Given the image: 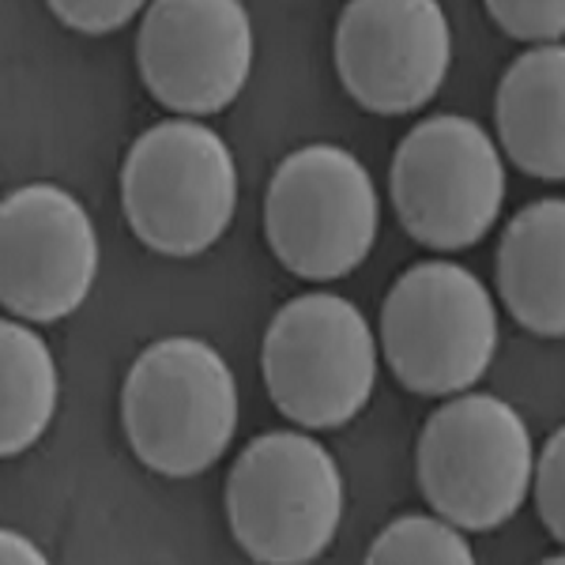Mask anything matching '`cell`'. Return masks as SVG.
I'll return each instance as SVG.
<instances>
[{
	"label": "cell",
	"mask_w": 565,
	"mask_h": 565,
	"mask_svg": "<svg viewBox=\"0 0 565 565\" xmlns=\"http://www.w3.org/2000/svg\"><path fill=\"white\" fill-rule=\"evenodd\" d=\"M452 68V26L434 0H354L335 23V72L370 114L423 109Z\"/></svg>",
	"instance_id": "30bf717a"
},
{
	"label": "cell",
	"mask_w": 565,
	"mask_h": 565,
	"mask_svg": "<svg viewBox=\"0 0 565 565\" xmlns=\"http://www.w3.org/2000/svg\"><path fill=\"white\" fill-rule=\"evenodd\" d=\"M0 452L20 457L42 441L61 399L57 362L31 324H0Z\"/></svg>",
	"instance_id": "5bb4252c"
},
{
	"label": "cell",
	"mask_w": 565,
	"mask_h": 565,
	"mask_svg": "<svg viewBox=\"0 0 565 565\" xmlns=\"http://www.w3.org/2000/svg\"><path fill=\"white\" fill-rule=\"evenodd\" d=\"M0 565H50V558L42 554L39 543H31L26 535L4 527L0 532Z\"/></svg>",
	"instance_id": "d6986e66"
},
{
	"label": "cell",
	"mask_w": 565,
	"mask_h": 565,
	"mask_svg": "<svg viewBox=\"0 0 565 565\" xmlns=\"http://www.w3.org/2000/svg\"><path fill=\"white\" fill-rule=\"evenodd\" d=\"M498 143L521 174L565 181V42L527 50L494 95Z\"/></svg>",
	"instance_id": "7c38bea8"
},
{
	"label": "cell",
	"mask_w": 565,
	"mask_h": 565,
	"mask_svg": "<svg viewBox=\"0 0 565 565\" xmlns=\"http://www.w3.org/2000/svg\"><path fill=\"white\" fill-rule=\"evenodd\" d=\"M487 12L509 39L532 42V50L565 39V0H490Z\"/></svg>",
	"instance_id": "2e32d148"
},
{
	"label": "cell",
	"mask_w": 565,
	"mask_h": 565,
	"mask_svg": "<svg viewBox=\"0 0 565 565\" xmlns=\"http://www.w3.org/2000/svg\"><path fill=\"white\" fill-rule=\"evenodd\" d=\"M143 87L189 121L218 114L253 72V23L238 0H159L136 34Z\"/></svg>",
	"instance_id": "8fae6325"
},
{
	"label": "cell",
	"mask_w": 565,
	"mask_h": 565,
	"mask_svg": "<svg viewBox=\"0 0 565 565\" xmlns=\"http://www.w3.org/2000/svg\"><path fill=\"white\" fill-rule=\"evenodd\" d=\"M381 351L415 396H463L494 362L498 306L463 264H412L381 302Z\"/></svg>",
	"instance_id": "5b68a950"
},
{
	"label": "cell",
	"mask_w": 565,
	"mask_h": 565,
	"mask_svg": "<svg viewBox=\"0 0 565 565\" xmlns=\"http://www.w3.org/2000/svg\"><path fill=\"white\" fill-rule=\"evenodd\" d=\"M121 204L132 234L148 249L196 257L234 223L238 162L204 121H159L125 154Z\"/></svg>",
	"instance_id": "277c9868"
},
{
	"label": "cell",
	"mask_w": 565,
	"mask_h": 565,
	"mask_svg": "<svg viewBox=\"0 0 565 565\" xmlns=\"http://www.w3.org/2000/svg\"><path fill=\"white\" fill-rule=\"evenodd\" d=\"M377 223V185L340 143H306L290 151L268 181V245L282 268L309 282L351 276L370 257Z\"/></svg>",
	"instance_id": "ba28073f"
},
{
	"label": "cell",
	"mask_w": 565,
	"mask_h": 565,
	"mask_svg": "<svg viewBox=\"0 0 565 565\" xmlns=\"http://www.w3.org/2000/svg\"><path fill=\"white\" fill-rule=\"evenodd\" d=\"M377 335L343 295H298L271 317L260 373L271 404L306 430H340L377 385Z\"/></svg>",
	"instance_id": "8992f818"
},
{
	"label": "cell",
	"mask_w": 565,
	"mask_h": 565,
	"mask_svg": "<svg viewBox=\"0 0 565 565\" xmlns=\"http://www.w3.org/2000/svg\"><path fill=\"white\" fill-rule=\"evenodd\" d=\"M98 276V234L61 185H23L0 207V302L23 324L65 321Z\"/></svg>",
	"instance_id": "9c48e42d"
},
{
	"label": "cell",
	"mask_w": 565,
	"mask_h": 565,
	"mask_svg": "<svg viewBox=\"0 0 565 565\" xmlns=\"http://www.w3.org/2000/svg\"><path fill=\"white\" fill-rule=\"evenodd\" d=\"M388 193L418 245L457 253L494 231L509 193L505 159L479 121L434 114L399 140Z\"/></svg>",
	"instance_id": "52a82bcc"
},
{
	"label": "cell",
	"mask_w": 565,
	"mask_h": 565,
	"mask_svg": "<svg viewBox=\"0 0 565 565\" xmlns=\"http://www.w3.org/2000/svg\"><path fill=\"white\" fill-rule=\"evenodd\" d=\"M498 295L513 321L546 340L565 335V200L546 196L509 218L498 242Z\"/></svg>",
	"instance_id": "4fadbf2b"
},
{
	"label": "cell",
	"mask_w": 565,
	"mask_h": 565,
	"mask_svg": "<svg viewBox=\"0 0 565 565\" xmlns=\"http://www.w3.org/2000/svg\"><path fill=\"white\" fill-rule=\"evenodd\" d=\"M535 505L546 532L565 546V426L546 437L535 463Z\"/></svg>",
	"instance_id": "e0dca14e"
},
{
	"label": "cell",
	"mask_w": 565,
	"mask_h": 565,
	"mask_svg": "<svg viewBox=\"0 0 565 565\" xmlns=\"http://www.w3.org/2000/svg\"><path fill=\"white\" fill-rule=\"evenodd\" d=\"M415 471L441 521L460 532H494L521 513L535 482L532 430L501 396L463 392L426 418Z\"/></svg>",
	"instance_id": "7a4b0ae2"
},
{
	"label": "cell",
	"mask_w": 565,
	"mask_h": 565,
	"mask_svg": "<svg viewBox=\"0 0 565 565\" xmlns=\"http://www.w3.org/2000/svg\"><path fill=\"white\" fill-rule=\"evenodd\" d=\"M125 434L143 468L193 479L231 449L238 430V381L196 335H167L136 354L121 392Z\"/></svg>",
	"instance_id": "6da1fadb"
},
{
	"label": "cell",
	"mask_w": 565,
	"mask_h": 565,
	"mask_svg": "<svg viewBox=\"0 0 565 565\" xmlns=\"http://www.w3.org/2000/svg\"><path fill=\"white\" fill-rule=\"evenodd\" d=\"M540 565H565V554H554V558H543Z\"/></svg>",
	"instance_id": "ffe728a7"
},
{
	"label": "cell",
	"mask_w": 565,
	"mask_h": 565,
	"mask_svg": "<svg viewBox=\"0 0 565 565\" xmlns=\"http://www.w3.org/2000/svg\"><path fill=\"white\" fill-rule=\"evenodd\" d=\"M50 12L68 31L79 34H109L140 15V0H53Z\"/></svg>",
	"instance_id": "ac0fdd59"
},
{
	"label": "cell",
	"mask_w": 565,
	"mask_h": 565,
	"mask_svg": "<svg viewBox=\"0 0 565 565\" xmlns=\"http://www.w3.org/2000/svg\"><path fill=\"white\" fill-rule=\"evenodd\" d=\"M362 565H479L460 527L441 516L407 513L377 532Z\"/></svg>",
	"instance_id": "9a60e30c"
},
{
	"label": "cell",
	"mask_w": 565,
	"mask_h": 565,
	"mask_svg": "<svg viewBox=\"0 0 565 565\" xmlns=\"http://www.w3.org/2000/svg\"><path fill=\"white\" fill-rule=\"evenodd\" d=\"M343 521V471L317 437H253L226 476V524L257 565H313Z\"/></svg>",
	"instance_id": "3957f363"
}]
</instances>
